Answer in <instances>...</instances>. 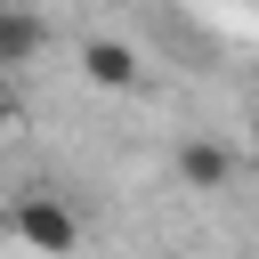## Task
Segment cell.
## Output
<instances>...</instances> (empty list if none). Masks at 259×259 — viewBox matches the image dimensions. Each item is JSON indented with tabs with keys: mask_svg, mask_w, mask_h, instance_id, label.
Returning a JSON list of instances; mask_svg holds the SVG:
<instances>
[{
	"mask_svg": "<svg viewBox=\"0 0 259 259\" xmlns=\"http://www.w3.org/2000/svg\"><path fill=\"white\" fill-rule=\"evenodd\" d=\"M8 235H16L24 251H73V243H81V219H73L65 202H49V194H16V202H8Z\"/></svg>",
	"mask_w": 259,
	"mask_h": 259,
	"instance_id": "obj_1",
	"label": "cell"
},
{
	"mask_svg": "<svg viewBox=\"0 0 259 259\" xmlns=\"http://www.w3.org/2000/svg\"><path fill=\"white\" fill-rule=\"evenodd\" d=\"M178 178H186L194 194H219V186L235 178V154L210 146V138H186V146H178Z\"/></svg>",
	"mask_w": 259,
	"mask_h": 259,
	"instance_id": "obj_2",
	"label": "cell"
},
{
	"mask_svg": "<svg viewBox=\"0 0 259 259\" xmlns=\"http://www.w3.org/2000/svg\"><path fill=\"white\" fill-rule=\"evenodd\" d=\"M49 49V24L32 16V8H16V0H0V65H32Z\"/></svg>",
	"mask_w": 259,
	"mask_h": 259,
	"instance_id": "obj_3",
	"label": "cell"
},
{
	"mask_svg": "<svg viewBox=\"0 0 259 259\" xmlns=\"http://www.w3.org/2000/svg\"><path fill=\"white\" fill-rule=\"evenodd\" d=\"M81 73H89L97 89H138V57H130V40H81Z\"/></svg>",
	"mask_w": 259,
	"mask_h": 259,
	"instance_id": "obj_4",
	"label": "cell"
},
{
	"mask_svg": "<svg viewBox=\"0 0 259 259\" xmlns=\"http://www.w3.org/2000/svg\"><path fill=\"white\" fill-rule=\"evenodd\" d=\"M16 130H24V105H16V89H0V146H8Z\"/></svg>",
	"mask_w": 259,
	"mask_h": 259,
	"instance_id": "obj_5",
	"label": "cell"
},
{
	"mask_svg": "<svg viewBox=\"0 0 259 259\" xmlns=\"http://www.w3.org/2000/svg\"><path fill=\"white\" fill-rule=\"evenodd\" d=\"M251 138H259V113H251Z\"/></svg>",
	"mask_w": 259,
	"mask_h": 259,
	"instance_id": "obj_6",
	"label": "cell"
}]
</instances>
